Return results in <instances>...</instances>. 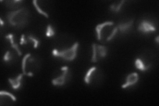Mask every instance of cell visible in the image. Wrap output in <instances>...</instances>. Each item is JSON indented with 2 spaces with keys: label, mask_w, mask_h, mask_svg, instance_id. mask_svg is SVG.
<instances>
[{
  "label": "cell",
  "mask_w": 159,
  "mask_h": 106,
  "mask_svg": "<svg viewBox=\"0 0 159 106\" xmlns=\"http://www.w3.org/2000/svg\"><path fill=\"white\" fill-rule=\"evenodd\" d=\"M137 29L143 34H148L157 31V27L152 22L147 19H143L139 23Z\"/></svg>",
  "instance_id": "5"
},
{
  "label": "cell",
  "mask_w": 159,
  "mask_h": 106,
  "mask_svg": "<svg viewBox=\"0 0 159 106\" xmlns=\"http://www.w3.org/2000/svg\"><path fill=\"white\" fill-rule=\"evenodd\" d=\"M79 47V43L76 42L70 48L59 50L57 48L52 50V54L55 57L62 58L66 61L71 62L76 59L77 57L78 49Z\"/></svg>",
  "instance_id": "2"
},
{
  "label": "cell",
  "mask_w": 159,
  "mask_h": 106,
  "mask_svg": "<svg viewBox=\"0 0 159 106\" xmlns=\"http://www.w3.org/2000/svg\"><path fill=\"white\" fill-rule=\"evenodd\" d=\"M134 19H131L129 21H127L125 22H119L117 25V28L118 29V31L120 32L121 34H127L130 32L133 26Z\"/></svg>",
  "instance_id": "7"
},
{
  "label": "cell",
  "mask_w": 159,
  "mask_h": 106,
  "mask_svg": "<svg viewBox=\"0 0 159 106\" xmlns=\"http://www.w3.org/2000/svg\"><path fill=\"white\" fill-rule=\"evenodd\" d=\"M29 11L25 7H21L16 11L7 13V19L9 24L17 29L24 27L27 25L29 19Z\"/></svg>",
  "instance_id": "1"
},
{
  "label": "cell",
  "mask_w": 159,
  "mask_h": 106,
  "mask_svg": "<svg viewBox=\"0 0 159 106\" xmlns=\"http://www.w3.org/2000/svg\"><path fill=\"white\" fill-rule=\"evenodd\" d=\"M28 39H26L25 37V35L23 34L21 35V39H20V44L21 45H25V44H27L28 43Z\"/></svg>",
  "instance_id": "19"
},
{
  "label": "cell",
  "mask_w": 159,
  "mask_h": 106,
  "mask_svg": "<svg viewBox=\"0 0 159 106\" xmlns=\"http://www.w3.org/2000/svg\"><path fill=\"white\" fill-rule=\"evenodd\" d=\"M6 39H8L9 41L10 44H11V48H13L17 54H18V56H21L22 55V51L20 50V48L19 47V44L16 43H15V40H14V35L13 34H8L6 36Z\"/></svg>",
  "instance_id": "12"
},
{
  "label": "cell",
  "mask_w": 159,
  "mask_h": 106,
  "mask_svg": "<svg viewBox=\"0 0 159 106\" xmlns=\"http://www.w3.org/2000/svg\"><path fill=\"white\" fill-rule=\"evenodd\" d=\"M13 59V53L10 50H7V51L5 53L4 56L3 57V60L5 62H11Z\"/></svg>",
  "instance_id": "17"
},
{
  "label": "cell",
  "mask_w": 159,
  "mask_h": 106,
  "mask_svg": "<svg viewBox=\"0 0 159 106\" xmlns=\"http://www.w3.org/2000/svg\"><path fill=\"white\" fill-rule=\"evenodd\" d=\"M27 39H28L29 41L33 43V47H34V48L36 49V48H37L39 47V44H40V41H39L37 39H36L35 37H34L33 35H29L27 37Z\"/></svg>",
  "instance_id": "16"
},
{
  "label": "cell",
  "mask_w": 159,
  "mask_h": 106,
  "mask_svg": "<svg viewBox=\"0 0 159 106\" xmlns=\"http://www.w3.org/2000/svg\"><path fill=\"white\" fill-rule=\"evenodd\" d=\"M33 4L34 8L36 9L37 12H39L40 14L42 15L43 16L45 17L46 18H48L49 17V15L47 12H44V10H43L41 7H40L38 3V1H37V0H34V1H33Z\"/></svg>",
  "instance_id": "14"
},
{
  "label": "cell",
  "mask_w": 159,
  "mask_h": 106,
  "mask_svg": "<svg viewBox=\"0 0 159 106\" xmlns=\"http://www.w3.org/2000/svg\"><path fill=\"white\" fill-rule=\"evenodd\" d=\"M0 96H6L12 99L13 102H16L17 101V98L13 94L8 92H6V91H1L0 92Z\"/></svg>",
  "instance_id": "18"
},
{
  "label": "cell",
  "mask_w": 159,
  "mask_h": 106,
  "mask_svg": "<svg viewBox=\"0 0 159 106\" xmlns=\"http://www.w3.org/2000/svg\"><path fill=\"white\" fill-rule=\"evenodd\" d=\"M4 24H5V23H4V21H3V20L2 19V17H0V25H1V26H2V27H3Z\"/></svg>",
  "instance_id": "20"
},
{
  "label": "cell",
  "mask_w": 159,
  "mask_h": 106,
  "mask_svg": "<svg viewBox=\"0 0 159 106\" xmlns=\"http://www.w3.org/2000/svg\"><path fill=\"white\" fill-rule=\"evenodd\" d=\"M92 55L91 57V62L93 63L98 62L99 60L103 59L107 57L108 53L107 48L102 44L93 43L92 44Z\"/></svg>",
  "instance_id": "3"
},
{
  "label": "cell",
  "mask_w": 159,
  "mask_h": 106,
  "mask_svg": "<svg viewBox=\"0 0 159 106\" xmlns=\"http://www.w3.org/2000/svg\"><path fill=\"white\" fill-rule=\"evenodd\" d=\"M135 66L137 69L141 72H146L151 68L152 64L147 62L146 60L141 58H137L135 60Z\"/></svg>",
  "instance_id": "9"
},
{
  "label": "cell",
  "mask_w": 159,
  "mask_h": 106,
  "mask_svg": "<svg viewBox=\"0 0 159 106\" xmlns=\"http://www.w3.org/2000/svg\"><path fill=\"white\" fill-rule=\"evenodd\" d=\"M62 74L59 76L52 80V84L54 86L61 87L68 83L71 79V72L68 67H62L61 68Z\"/></svg>",
  "instance_id": "4"
},
{
  "label": "cell",
  "mask_w": 159,
  "mask_h": 106,
  "mask_svg": "<svg viewBox=\"0 0 159 106\" xmlns=\"http://www.w3.org/2000/svg\"><path fill=\"white\" fill-rule=\"evenodd\" d=\"M125 3V0H121V1H117L113 2L109 6V10L113 13H118L121 12L122 7L123 6L124 3Z\"/></svg>",
  "instance_id": "13"
},
{
  "label": "cell",
  "mask_w": 159,
  "mask_h": 106,
  "mask_svg": "<svg viewBox=\"0 0 159 106\" xmlns=\"http://www.w3.org/2000/svg\"><path fill=\"white\" fill-rule=\"evenodd\" d=\"M155 41H156L157 44L158 45V44H159V37H158V36H157V37H156V39H155Z\"/></svg>",
  "instance_id": "21"
},
{
  "label": "cell",
  "mask_w": 159,
  "mask_h": 106,
  "mask_svg": "<svg viewBox=\"0 0 159 106\" xmlns=\"http://www.w3.org/2000/svg\"><path fill=\"white\" fill-rule=\"evenodd\" d=\"M139 80V76L137 72H132L127 76L125 82L121 85V88L125 89L136 85Z\"/></svg>",
  "instance_id": "6"
},
{
  "label": "cell",
  "mask_w": 159,
  "mask_h": 106,
  "mask_svg": "<svg viewBox=\"0 0 159 106\" xmlns=\"http://www.w3.org/2000/svg\"><path fill=\"white\" fill-rule=\"evenodd\" d=\"M23 76V74H20L16 77L8 79V82L9 84L11 85V88L14 90H18L21 88Z\"/></svg>",
  "instance_id": "8"
},
{
  "label": "cell",
  "mask_w": 159,
  "mask_h": 106,
  "mask_svg": "<svg viewBox=\"0 0 159 106\" xmlns=\"http://www.w3.org/2000/svg\"><path fill=\"white\" fill-rule=\"evenodd\" d=\"M98 71V68L96 67H93L88 70V71L86 72L85 76H84V82L86 84L89 85L91 84L93 81V78L96 77V72Z\"/></svg>",
  "instance_id": "10"
},
{
  "label": "cell",
  "mask_w": 159,
  "mask_h": 106,
  "mask_svg": "<svg viewBox=\"0 0 159 106\" xmlns=\"http://www.w3.org/2000/svg\"><path fill=\"white\" fill-rule=\"evenodd\" d=\"M23 3V1H22V0H13V1L11 0V1L5 2L6 6L9 9L13 10V11H16V10L19 9Z\"/></svg>",
  "instance_id": "11"
},
{
  "label": "cell",
  "mask_w": 159,
  "mask_h": 106,
  "mask_svg": "<svg viewBox=\"0 0 159 106\" xmlns=\"http://www.w3.org/2000/svg\"><path fill=\"white\" fill-rule=\"evenodd\" d=\"M45 35H46V37H52L55 35V30H54L52 25L48 24L47 26V30H46Z\"/></svg>",
  "instance_id": "15"
}]
</instances>
